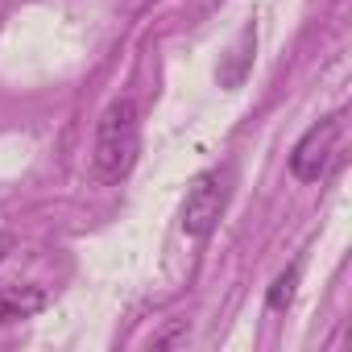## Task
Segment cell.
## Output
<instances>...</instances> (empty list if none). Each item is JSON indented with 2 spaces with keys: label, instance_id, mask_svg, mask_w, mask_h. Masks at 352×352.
I'll return each mask as SVG.
<instances>
[{
  "label": "cell",
  "instance_id": "obj_1",
  "mask_svg": "<svg viewBox=\"0 0 352 352\" xmlns=\"http://www.w3.org/2000/svg\"><path fill=\"white\" fill-rule=\"evenodd\" d=\"M137 153H141V116H137V104L124 96V100H112L100 112L96 145H91L96 179L108 183V187L129 179V170L137 166Z\"/></svg>",
  "mask_w": 352,
  "mask_h": 352
},
{
  "label": "cell",
  "instance_id": "obj_2",
  "mask_svg": "<svg viewBox=\"0 0 352 352\" xmlns=\"http://www.w3.org/2000/svg\"><path fill=\"white\" fill-rule=\"evenodd\" d=\"M228 191H232V166H212V170L195 174L187 204H183V232L204 241L220 224V216L228 208Z\"/></svg>",
  "mask_w": 352,
  "mask_h": 352
},
{
  "label": "cell",
  "instance_id": "obj_3",
  "mask_svg": "<svg viewBox=\"0 0 352 352\" xmlns=\"http://www.w3.org/2000/svg\"><path fill=\"white\" fill-rule=\"evenodd\" d=\"M340 133H344V116L336 112V116L315 120V124L298 137V145L290 149V174H294L298 183H319L323 174L331 170L336 149H340Z\"/></svg>",
  "mask_w": 352,
  "mask_h": 352
},
{
  "label": "cell",
  "instance_id": "obj_4",
  "mask_svg": "<svg viewBox=\"0 0 352 352\" xmlns=\"http://www.w3.org/2000/svg\"><path fill=\"white\" fill-rule=\"evenodd\" d=\"M50 294L42 286H17V282H5L0 286V323H17V319H30L38 311H46Z\"/></svg>",
  "mask_w": 352,
  "mask_h": 352
},
{
  "label": "cell",
  "instance_id": "obj_5",
  "mask_svg": "<svg viewBox=\"0 0 352 352\" xmlns=\"http://www.w3.org/2000/svg\"><path fill=\"white\" fill-rule=\"evenodd\" d=\"M253 50H257V30L249 25V30L241 34V42L228 50V67H220V83H224V87H241V79H245L249 67H253Z\"/></svg>",
  "mask_w": 352,
  "mask_h": 352
},
{
  "label": "cell",
  "instance_id": "obj_6",
  "mask_svg": "<svg viewBox=\"0 0 352 352\" xmlns=\"http://www.w3.org/2000/svg\"><path fill=\"white\" fill-rule=\"evenodd\" d=\"M294 282H298V265H290L286 274L274 278V286H270V307H274V311L290 307V298H294Z\"/></svg>",
  "mask_w": 352,
  "mask_h": 352
},
{
  "label": "cell",
  "instance_id": "obj_7",
  "mask_svg": "<svg viewBox=\"0 0 352 352\" xmlns=\"http://www.w3.org/2000/svg\"><path fill=\"white\" fill-rule=\"evenodd\" d=\"M9 249H13V236H9V232H0V261H5Z\"/></svg>",
  "mask_w": 352,
  "mask_h": 352
}]
</instances>
